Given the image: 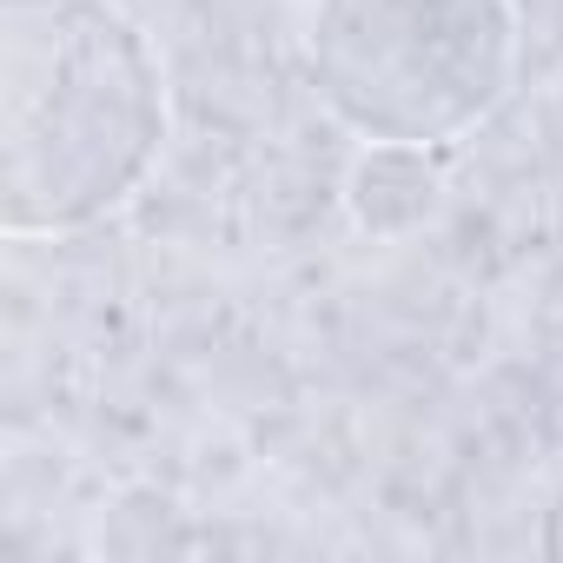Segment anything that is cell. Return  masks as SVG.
Segmentation results:
<instances>
[{
	"mask_svg": "<svg viewBox=\"0 0 563 563\" xmlns=\"http://www.w3.org/2000/svg\"><path fill=\"white\" fill-rule=\"evenodd\" d=\"M166 146V80L107 0H0V225L60 239L140 192Z\"/></svg>",
	"mask_w": 563,
	"mask_h": 563,
	"instance_id": "1",
	"label": "cell"
},
{
	"mask_svg": "<svg viewBox=\"0 0 563 563\" xmlns=\"http://www.w3.org/2000/svg\"><path fill=\"white\" fill-rule=\"evenodd\" d=\"M517 74L510 0H319L312 80L372 146H444L490 120Z\"/></svg>",
	"mask_w": 563,
	"mask_h": 563,
	"instance_id": "2",
	"label": "cell"
}]
</instances>
